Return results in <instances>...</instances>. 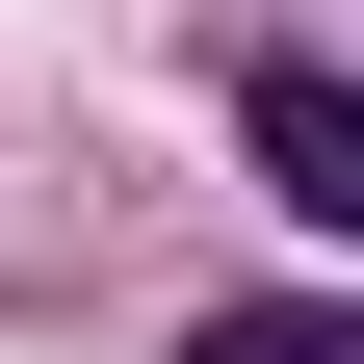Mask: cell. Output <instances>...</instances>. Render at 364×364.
Instances as JSON below:
<instances>
[{
    "instance_id": "cell-2",
    "label": "cell",
    "mask_w": 364,
    "mask_h": 364,
    "mask_svg": "<svg viewBox=\"0 0 364 364\" xmlns=\"http://www.w3.org/2000/svg\"><path fill=\"white\" fill-rule=\"evenodd\" d=\"M182 364H364V312H208Z\"/></svg>"
},
{
    "instance_id": "cell-1",
    "label": "cell",
    "mask_w": 364,
    "mask_h": 364,
    "mask_svg": "<svg viewBox=\"0 0 364 364\" xmlns=\"http://www.w3.org/2000/svg\"><path fill=\"white\" fill-rule=\"evenodd\" d=\"M235 130H260V182H287L312 235H364V105H338L312 53H260V78H235Z\"/></svg>"
}]
</instances>
